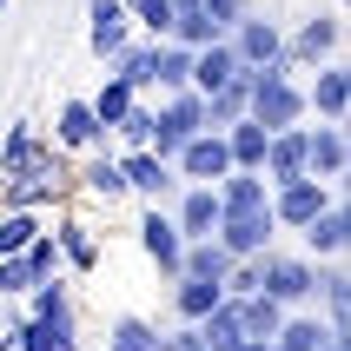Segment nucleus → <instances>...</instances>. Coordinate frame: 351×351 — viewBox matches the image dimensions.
Segmentation results:
<instances>
[{
	"label": "nucleus",
	"mask_w": 351,
	"mask_h": 351,
	"mask_svg": "<svg viewBox=\"0 0 351 351\" xmlns=\"http://www.w3.org/2000/svg\"><path fill=\"white\" fill-rule=\"evenodd\" d=\"M245 119H258L265 133L305 126V86L292 80V66H252V80H245Z\"/></svg>",
	"instance_id": "nucleus-1"
},
{
	"label": "nucleus",
	"mask_w": 351,
	"mask_h": 351,
	"mask_svg": "<svg viewBox=\"0 0 351 351\" xmlns=\"http://www.w3.org/2000/svg\"><path fill=\"white\" fill-rule=\"evenodd\" d=\"M34 173H53V179H73V159L53 153V139L40 133L34 119H14L0 133V179H34Z\"/></svg>",
	"instance_id": "nucleus-2"
},
{
	"label": "nucleus",
	"mask_w": 351,
	"mask_h": 351,
	"mask_svg": "<svg viewBox=\"0 0 351 351\" xmlns=\"http://www.w3.org/2000/svg\"><path fill=\"white\" fill-rule=\"evenodd\" d=\"M193 133H206V99H199L193 86H186V93H159L153 99V146H146V153H159L166 166H173V153Z\"/></svg>",
	"instance_id": "nucleus-3"
},
{
	"label": "nucleus",
	"mask_w": 351,
	"mask_h": 351,
	"mask_svg": "<svg viewBox=\"0 0 351 351\" xmlns=\"http://www.w3.org/2000/svg\"><path fill=\"white\" fill-rule=\"evenodd\" d=\"M285 60H292V73L298 66H332V60H345V20L332 14V7H318V14H305L292 27V34H285Z\"/></svg>",
	"instance_id": "nucleus-4"
},
{
	"label": "nucleus",
	"mask_w": 351,
	"mask_h": 351,
	"mask_svg": "<svg viewBox=\"0 0 351 351\" xmlns=\"http://www.w3.org/2000/svg\"><path fill=\"white\" fill-rule=\"evenodd\" d=\"M258 292L272 298V305H285V312H312V258L272 245V252L258 258Z\"/></svg>",
	"instance_id": "nucleus-5"
},
{
	"label": "nucleus",
	"mask_w": 351,
	"mask_h": 351,
	"mask_svg": "<svg viewBox=\"0 0 351 351\" xmlns=\"http://www.w3.org/2000/svg\"><path fill=\"white\" fill-rule=\"evenodd\" d=\"M53 153L60 159H86V153H113V133L93 119V106H86V93H66L60 99V113H53Z\"/></svg>",
	"instance_id": "nucleus-6"
},
{
	"label": "nucleus",
	"mask_w": 351,
	"mask_h": 351,
	"mask_svg": "<svg viewBox=\"0 0 351 351\" xmlns=\"http://www.w3.org/2000/svg\"><path fill=\"white\" fill-rule=\"evenodd\" d=\"M345 193V186H318V179H285V186H272V206H265V213H272V226H278V239L285 232H305V226H312L318 213H325V206H332V199Z\"/></svg>",
	"instance_id": "nucleus-7"
},
{
	"label": "nucleus",
	"mask_w": 351,
	"mask_h": 351,
	"mask_svg": "<svg viewBox=\"0 0 351 351\" xmlns=\"http://www.w3.org/2000/svg\"><path fill=\"white\" fill-rule=\"evenodd\" d=\"M226 47H232L239 66H292V60H285V27H278L265 7H252V14L239 20L232 34H226Z\"/></svg>",
	"instance_id": "nucleus-8"
},
{
	"label": "nucleus",
	"mask_w": 351,
	"mask_h": 351,
	"mask_svg": "<svg viewBox=\"0 0 351 351\" xmlns=\"http://www.w3.org/2000/svg\"><path fill=\"white\" fill-rule=\"evenodd\" d=\"M73 206V179H53V173H34V179H0V213H40L53 219Z\"/></svg>",
	"instance_id": "nucleus-9"
},
{
	"label": "nucleus",
	"mask_w": 351,
	"mask_h": 351,
	"mask_svg": "<svg viewBox=\"0 0 351 351\" xmlns=\"http://www.w3.org/2000/svg\"><path fill=\"white\" fill-rule=\"evenodd\" d=\"M345 166H351V133L345 126H325V119H305V179L345 186Z\"/></svg>",
	"instance_id": "nucleus-10"
},
{
	"label": "nucleus",
	"mask_w": 351,
	"mask_h": 351,
	"mask_svg": "<svg viewBox=\"0 0 351 351\" xmlns=\"http://www.w3.org/2000/svg\"><path fill=\"white\" fill-rule=\"evenodd\" d=\"M219 252L232 258H265L272 252V245H285V239H278V226H272V213H219Z\"/></svg>",
	"instance_id": "nucleus-11"
},
{
	"label": "nucleus",
	"mask_w": 351,
	"mask_h": 351,
	"mask_svg": "<svg viewBox=\"0 0 351 351\" xmlns=\"http://www.w3.org/2000/svg\"><path fill=\"white\" fill-rule=\"evenodd\" d=\"M232 173V153H226V133H193L173 153V179L179 186H219Z\"/></svg>",
	"instance_id": "nucleus-12"
},
{
	"label": "nucleus",
	"mask_w": 351,
	"mask_h": 351,
	"mask_svg": "<svg viewBox=\"0 0 351 351\" xmlns=\"http://www.w3.org/2000/svg\"><path fill=\"white\" fill-rule=\"evenodd\" d=\"M0 325L14 332V351H86V325H40L20 305H0Z\"/></svg>",
	"instance_id": "nucleus-13"
},
{
	"label": "nucleus",
	"mask_w": 351,
	"mask_h": 351,
	"mask_svg": "<svg viewBox=\"0 0 351 351\" xmlns=\"http://www.w3.org/2000/svg\"><path fill=\"white\" fill-rule=\"evenodd\" d=\"M139 252L153 265L159 278H179V252H186V239H179L173 213L166 206H139Z\"/></svg>",
	"instance_id": "nucleus-14"
},
{
	"label": "nucleus",
	"mask_w": 351,
	"mask_h": 351,
	"mask_svg": "<svg viewBox=\"0 0 351 351\" xmlns=\"http://www.w3.org/2000/svg\"><path fill=\"white\" fill-rule=\"evenodd\" d=\"M119 179H126V199H133V206H166V199L179 193L173 166L159 153H119Z\"/></svg>",
	"instance_id": "nucleus-15"
},
{
	"label": "nucleus",
	"mask_w": 351,
	"mask_h": 351,
	"mask_svg": "<svg viewBox=\"0 0 351 351\" xmlns=\"http://www.w3.org/2000/svg\"><path fill=\"white\" fill-rule=\"evenodd\" d=\"M47 232H53V245H60V272H66V278H93V272H99V239L86 232V219H80L73 206L53 213Z\"/></svg>",
	"instance_id": "nucleus-16"
},
{
	"label": "nucleus",
	"mask_w": 351,
	"mask_h": 351,
	"mask_svg": "<svg viewBox=\"0 0 351 351\" xmlns=\"http://www.w3.org/2000/svg\"><path fill=\"white\" fill-rule=\"evenodd\" d=\"M351 113V66L332 60V66H318L312 86H305V119H325V126H345Z\"/></svg>",
	"instance_id": "nucleus-17"
},
{
	"label": "nucleus",
	"mask_w": 351,
	"mask_h": 351,
	"mask_svg": "<svg viewBox=\"0 0 351 351\" xmlns=\"http://www.w3.org/2000/svg\"><path fill=\"white\" fill-rule=\"evenodd\" d=\"M298 252H305V258H345L351 252V199L345 193H338L332 206L298 232Z\"/></svg>",
	"instance_id": "nucleus-18"
},
{
	"label": "nucleus",
	"mask_w": 351,
	"mask_h": 351,
	"mask_svg": "<svg viewBox=\"0 0 351 351\" xmlns=\"http://www.w3.org/2000/svg\"><path fill=\"white\" fill-rule=\"evenodd\" d=\"M166 213H173V226H179L186 245L219 232V193H213V186H179V193L166 199Z\"/></svg>",
	"instance_id": "nucleus-19"
},
{
	"label": "nucleus",
	"mask_w": 351,
	"mask_h": 351,
	"mask_svg": "<svg viewBox=\"0 0 351 351\" xmlns=\"http://www.w3.org/2000/svg\"><path fill=\"white\" fill-rule=\"evenodd\" d=\"M73 186L93 206H126V179H119V153H86L73 159Z\"/></svg>",
	"instance_id": "nucleus-20"
},
{
	"label": "nucleus",
	"mask_w": 351,
	"mask_h": 351,
	"mask_svg": "<svg viewBox=\"0 0 351 351\" xmlns=\"http://www.w3.org/2000/svg\"><path fill=\"white\" fill-rule=\"evenodd\" d=\"M126 40H133L126 7H119V0H86V47H93V60H113Z\"/></svg>",
	"instance_id": "nucleus-21"
},
{
	"label": "nucleus",
	"mask_w": 351,
	"mask_h": 351,
	"mask_svg": "<svg viewBox=\"0 0 351 351\" xmlns=\"http://www.w3.org/2000/svg\"><path fill=\"white\" fill-rule=\"evenodd\" d=\"M20 312L40 318V325H80V305H73V278L60 272V278H40L34 292L20 298Z\"/></svg>",
	"instance_id": "nucleus-22"
},
{
	"label": "nucleus",
	"mask_w": 351,
	"mask_h": 351,
	"mask_svg": "<svg viewBox=\"0 0 351 351\" xmlns=\"http://www.w3.org/2000/svg\"><path fill=\"white\" fill-rule=\"evenodd\" d=\"M219 298H226V285H213V278H173L166 285V318L173 325H199Z\"/></svg>",
	"instance_id": "nucleus-23"
},
{
	"label": "nucleus",
	"mask_w": 351,
	"mask_h": 351,
	"mask_svg": "<svg viewBox=\"0 0 351 351\" xmlns=\"http://www.w3.org/2000/svg\"><path fill=\"white\" fill-rule=\"evenodd\" d=\"M166 40H173V47H186V53H199V47H219V40H226V27H219L199 0H173V27H166Z\"/></svg>",
	"instance_id": "nucleus-24"
},
{
	"label": "nucleus",
	"mask_w": 351,
	"mask_h": 351,
	"mask_svg": "<svg viewBox=\"0 0 351 351\" xmlns=\"http://www.w3.org/2000/svg\"><path fill=\"white\" fill-rule=\"evenodd\" d=\"M153 60H159V40H139V34H133L113 60H106V73H113V80H126L139 99H153Z\"/></svg>",
	"instance_id": "nucleus-25"
},
{
	"label": "nucleus",
	"mask_w": 351,
	"mask_h": 351,
	"mask_svg": "<svg viewBox=\"0 0 351 351\" xmlns=\"http://www.w3.org/2000/svg\"><path fill=\"white\" fill-rule=\"evenodd\" d=\"M265 186H285V179H305V126H285V133L265 139Z\"/></svg>",
	"instance_id": "nucleus-26"
},
{
	"label": "nucleus",
	"mask_w": 351,
	"mask_h": 351,
	"mask_svg": "<svg viewBox=\"0 0 351 351\" xmlns=\"http://www.w3.org/2000/svg\"><path fill=\"white\" fill-rule=\"evenodd\" d=\"M213 193H219V213H265V206H272L265 173H226Z\"/></svg>",
	"instance_id": "nucleus-27"
},
{
	"label": "nucleus",
	"mask_w": 351,
	"mask_h": 351,
	"mask_svg": "<svg viewBox=\"0 0 351 351\" xmlns=\"http://www.w3.org/2000/svg\"><path fill=\"white\" fill-rule=\"evenodd\" d=\"M159 318H146V312H113V325H106V345L99 351H159Z\"/></svg>",
	"instance_id": "nucleus-28"
},
{
	"label": "nucleus",
	"mask_w": 351,
	"mask_h": 351,
	"mask_svg": "<svg viewBox=\"0 0 351 351\" xmlns=\"http://www.w3.org/2000/svg\"><path fill=\"white\" fill-rule=\"evenodd\" d=\"M239 73H245V66L232 60V47H226V40H219V47H199V53H193V93H219V86H232Z\"/></svg>",
	"instance_id": "nucleus-29"
},
{
	"label": "nucleus",
	"mask_w": 351,
	"mask_h": 351,
	"mask_svg": "<svg viewBox=\"0 0 351 351\" xmlns=\"http://www.w3.org/2000/svg\"><path fill=\"white\" fill-rule=\"evenodd\" d=\"M265 126H258V119H232V126H226V153H232V173H258V166H265Z\"/></svg>",
	"instance_id": "nucleus-30"
},
{
	"label": "nucleus",
	"mask_w": 351,
	"mask_h": 351,
	"mask_svg": "<svg viewBox=\"0 0 351 351\" xmlns=\"http://www.w3.org/2000/svg\"><path fill=\"white\" fill-rule=\"evenodd\" d=\"M193 332H199V345H206V351H239V345H245V332H239V305H232V298H219V305L199 318Z\"/></svg>",
	"instance_id": "nucleus-31"
},
{
	"label": "nucleus",
	"mask_w": 351,
	"mask_h": 351,
	"mask_svg": "<svg viewBox=\"0 0 351 351\" xmlns=\"http://www.w3.org/2000/svg\"><path fill=\"white\" fill-rule=\"evenodd\" d=\"M226 272H232V258L219 252V239H193L186 252H179V278H213V285H226ZM173 285V278H166Z\"/></svg>",
	"instance_id": "nucleus-32"
},
{
	"label": "nucleus",
	"mask_w": 351,
	"mask_h": 351,
	"mask_svg": "<svg viewBox=\"0 0 351 351\" xmlns=\"http://www.w3.org/2000/svg\"><path fill=\"white\" fill-rule=\"evenodd\" d=\"M332 338V325L318 312H285V325H278V338H272V351H318Z\"/></svg>",
	"instance_id": "nucleus-33"
},
{
	"label": "nucleus",
	"mask_w": 351,
	"mask_h": 351,
	"mask_svg": "<svg viewBox=\"0 0 351 351\" xmlns=\"http://www.w3.org/2000/svg\"><path fill=\"white\" fill-rule=\"evenodd\" d=\"M153 146V99H133L113 119V153H146Z\"/></svg>",
	"instance_id": "nucleus-34"
},
{
	"label": "nucleus",
	"mask_w": 351,
	"mask_h": 351,
	"mask_svg": "<svg viewBox=\"0 0 351 351\" xmlns=\"http://www.w3.org/2000/svg\"><path fill=\"white\" fill-rule=\"evenodd\" d=\"M193 86V53L173 47V40H159V60H153V99L159 93H186Z\"/></svg>",
	"instance_id": "nucleus-35"
},
{
	"label": "nucleus",
	"mask_w": 351,
	"mask_h": 351,
	"mask_svg": "<svg viewBox=\"0 0 351 351\" xmlns=\"http://www.w3.org/2000/svg\"><path fill=\"white\" fill-rule=\"evenodd\" d=\"M232 305H239V332H245V338H265V345L278 338V325H285V305H272L265 292H252V298H232Z\"/></svg>",
	"instance_id": "nucleus-36"
},
{
	"label": "nucleus",
	"mask_w": 351,
	"mask_h": 351,
	"mask_svg": "<svg viewBox=\"0 0 351 351\" xmlns=\"http://www.w3.org/2000/svg\"><path fill=\"white\" fill-rule=\"evenodd\" d=\"M245 80H252V66H245L232 86H219V93H199V99H206V133H226L232 119H245Z\"/></svg>",
	"instance_id": "nucleus-37"
},
{
	"label": "nucleus",
	"mask_w": 351,
	"mask_h": 351,
	"mask_svg": "<svg viewBox=\"0 0 351 351\" xmlns=\"http://www.w3.org/2000/svg\"><path fill=\"white\" fill-rule=\"evenodd\" d=\"M133 86H126V80H113V73H106V80H99V86H93V93H86V106H93V119H99V126H106V133H113V119L119 113H126V106H133Z\"/></svg>",
	"instance_id": "nucleus-38"
},
{
	"label": "nucleus",
	"mask_w": 351,
	"mask_h": 351,
	"mask_svg": "<svg viewBox=\"0 0 351 351\" xmlns=\"http://www.w3.org/2000/svg\"><path fill=\"white\" fill-rule=\"evenodd\" d=\"M40 232H47V219H40V213H0V258L27 252Z\"/></svg>",
	"instance_id": "nucleus-39"
},
{
	"label": "nucleus",
	"mask_w": 351,
	"mask_h": 351,
	"mask_svg": "<svg viewBox=\"0 0 351 351\" xmlns=\"http://www.w3.org/2000/svg\"><path fill=\"white\" fill-rule=\"evenodd\" d=\"M126 20H133L139 40H166V27H173V0H133Z\"/></svg>",
	"instance_id": "nucleus-40"
},
{
	"label": "nucleus",
	"mask_w": 351,
	"mask_h": 351,
	"mask_svg": "<svg viewBox=\"0 0 351 351\" xmlns=\"http://www.w3.org/2000/svg\"><path fill=\"white\" fill-rule=\"evenodd\" d=\"M20 258H27L34 285H40V278H60V245H53V232H40V239H34V245H27Z\"/></svg>",
	"instance_id": "nucleus-41"
},
{
	"label": "nucleus",
	"mask_w": 351,
	"mask_h": 351,
	"mask_svg": "<svg viewBox=\"0 0 351 351\" xmlns=\"http://www.w3.org/2000/svg\"><path fill=\"white\" fill-rule=\"evenodd\" d=\"M199 7H206V14H213L219 27H226V34H232V27H239V20H245V14H252L258 0H199Z\"/></svg>",
	"instance_id": "nucleus-42"
},
{
	"label": "nucleus",
	"mask_w": 351,
	"mask_h": 351,
	"mask_svg": "<svg viewBox=\"0 0 351 351\" xmlns=\"http://www.w3.org/2000/svg\"><path fill=\"white\" fill-rule=\"evenodd\" d=\"M318 351H351V338H325V345H318Z\"/></svg>",
	"instance_id": "nucleus-43"
},
{
	"label": "nucleus",
	"mask_w": 351,
	"mask_h": 351,
	"mask_svg": "<svg viewBox=\"0 0 351 351\" xmlns=\"http://www.w3.org/2000/svg\"><path fill=\"white\" fill-rule=\"evenodd\" d=\"M239 351H272V345H265V338H245V345H239Z\"/></svg>",
	"instance_id": "nucleus-44"
},
{
	"label": "nucleus",
	"mask_w": 351,
	"mask_h": 351,
	"mask_svg": "<svg viewBox=\"0 0 351 351\" xmlns=\"http://www.w3.org/2000/svg\"><path fill=\"white\" fill-rule=\"evenodd\" d=\"M7 7H14V0H0V20H7Z\"/></svg>",
	"instance_id": "nucleus-45"
}]
</instances>
